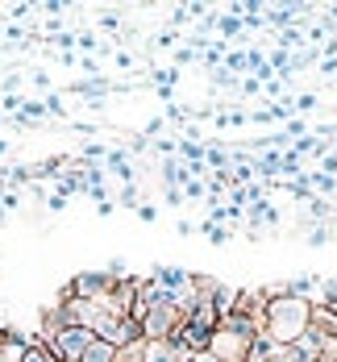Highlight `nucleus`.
Instances as JSON below:
<instances>
[{"label":"nucleus","mask_w":337,"mask_h":362,"mask_svg":"<svg viewBox=\"0 0 337 362\" xmlns=\"http://www.w3.org/2000/svg\"><path fill=\"white\" fill-rule=\"evenodd\" d=\"M308 325H312V300H304V296L279 291L262 308V337H271L275 346H296L308 333Z\"/></svg>","instance_id":"nucleus-1"},{"label":"nucleus","mask_w":337,"mask_h":362,"mask_svg":"<svg viewBox=\"0 0 337 362\" xmlns=\"http://www.w3.org/2000/svg\"><path fill=\"white\" fill-rule=\"evenodd\" d=\"M138 362H191V354L175 341H142Z\"/></svg>","instance_id":"nucleus-2"},{"label":"nucleus","mask_w":337,"mask_h":362,"mask_svg":"<svg viewBox=\"0 0 337 362\" xmlns=\"http://www.w3.org/2000/svg\"><path fill=\"white\" fill-rule=\"evenodd\" d=\"M117 354H121V350H117L112 341H100V337H96V341L88 346V354H83L79 362H117Z\"/></svg>","instance_id":"nucleus-3"},{"label":"nucleus","mask_w":337,"mask_h":362,"mask_svg":"<svg viewBox=\"0 0 337 362\" xmlns=\"http://www.w3.org/2000/svg\"><path fill=\"white\" fill-rule=\"evenodd\" d=\"M21 362H54V358H50V354H46L42 346H30V350H25V358H21Z\"/></svg>","instance_id":"nucleus-4"},{"label":"nucleus","mask_w":337,"mask_h":362,"mask_svg":"<svg viewBox=\"0 0 337 362\" xmlns=\"http://www.w3.org/2000/svg\"><path fill=\"white\" fill-rule=\"evenodd\" d=\"M325 300H329V313H337V284H325Z\"/></svg>","instance_id":"nucleus-5"},{"label":"nucleus","mask_w":337,"mask_h":362,"mask_svg":"<svg viewBox=\"0 0 337 362\" xmlns=\"http://www.w3.org/2000/svg\"><path fill=\"white\" fill-rule=\"evenodd\" d=\"M8 337H13V333H8V329H0V350L8 346Z\"/></svg>","instance_id":"nucleus-6"},{"label":"nucleus","mask_w":337,"mask_h":362,"mask_svg":"<svg viewBox=\"0 0 337 362\" xmlns=\"http://www.w3.org/2000/svg\"><path fill=\"white\" fill-rule=\"evenodd\" d=\"M333 362H337V358H333Z\"/></svg>","instance_id":"nucleus-7"}]
</instances>
